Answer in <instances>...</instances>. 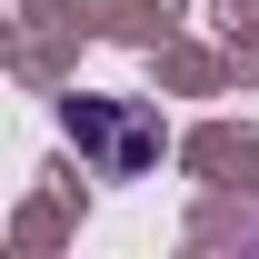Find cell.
<instances>
[{
  "instance_id": "obj_1",
  "label": "cell",
  "mask_w": 259,
  "mask_h": 259,
  "mask_svg": "<svg viewBox=\"0 0 259 259\" xmlns=\"http://www.w3.org/2000/svg\"><path fill=\"white\" fill-rule=\"evenodd\" d=\"M70 140H80L110 180H130V169L160 160V130L140 120V110H120V100H70Z\"/></svg>"
}]
</instances>
